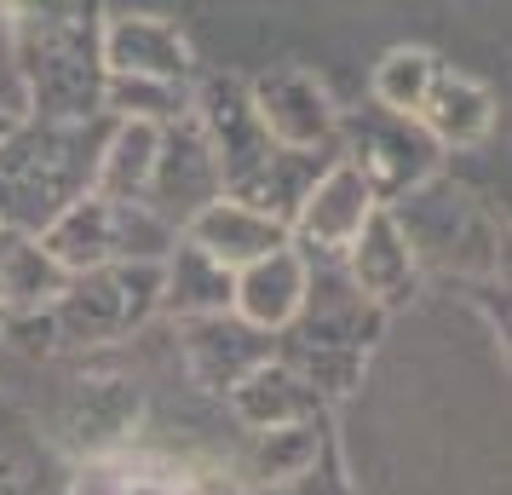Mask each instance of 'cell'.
<instances>
[{
	"instance_id": "cell-24",
	"label": "cell",
	"mask_w": 512,
	"mask_h": 495,
	"mask_svg": "<svg viewBox=\"0 0 512 495\" xmlns=\"http://www.w3.org/2000/svg\"><path fill=\"white\" fill-rule=\"evenodd\" d=\"M12 127H18V116H12V110H0V144H6V133H12Z\"/></svg>"
},
{
	"instance_id": "cell-9",
	"label": "cell",
	"mask_w": 512,
	"mask_h": 495,
	"mask_svg": "<svg viewBox=\"0 0 512 495\" xmlns=\"http://www.w3.org/2000/svg\"><path fill=\"white\" fill-rule=\"evenodd\" d=\"M98 58H104V75L173 81V87H190L196 81V52H190L185 29L173 24V18H162V12L104 18V29H98Z\"/></svg>"
},
{
	"instance_id": "cell-26",
	"label": "cell",
	"mask_w": 512,
	"mask_h": 495,
	"mask_svg": "<svg viewBox=\"0 0 512 495\" xmlns=\"http://www.w3.org/2000/svg\"><path fill=\"white\" fill-rule=\"evenodd\" d=\"M0 231H6V225H0Z\"/></svg>"
},
{
	"instance_id": "cell-18",
	"label": "cell",
	"mask_w": 512,
	"mask_h": 495,
	"mask_svg": "<svg viewBox=\"0 0 512 495\" xmlns=\"http://www.w3.org/2000/svg\"><path fill=\"white\" fill-rule=\"evenodd\" d=\"M156 150H162V127H156V121H116L110 116L104 144H98V167H93V196L144 202Z\"/></svg>"
},
{
	"instance_id": "cell-16",
	"label": "cell",
	"mask_w": 512,
	"mask_h": 495,
	"mask_svg": "<svg viewBox=\"0 0 512 495\" xmlns=\"http://www.w3.org/2000/svg\"><path fill=\"white\" fill-rule=\"evenodd\" d=\"M231 409L242 426H254V432H271V426H294V421H317L323 415V398L305 386L282 357H265V363H254L248 375L236 380L231 392Z\"/></svg>"
},
{
	"instance_id": "cell-23",
	"label": "cell",
	"mask_w": 512,
	"mask_h": 495,
	"mask_svg": "<svg viewBox=\"0 0 512 495\" xmlns=\"http://www.w3.org/2000/svg\"><path fill=\"white\" fill-rule=\"evenodd\" d=\"M104 116L116 121H167L190 116V87L173 81H133V75H104Z\"/></svg>"
},
{
	"instance_id": "cell-12",
	"label": "cell",
	"mask_w": 512,
	"mask_h": 495,
	"mask_svg": "<svg viewBox=\"0 0 512 495\" xmlns=\"http://www.w3.org/2000/svg\"><path fill=\"white\" fill-rule=\"evenodd\" d=\"M305 294H311V260L288 242L265 260L242 265L231 277V311L259 334H288L300 323L305 311Z\"/></svg>"
},
{
	"instance_id": "cell-22",
	"label": "cell",
	"mask_w": 512,
	"mask_h": 495,
	"mask_svg": "<svg viewBox=\"0 0 512 495\" xmlns=\"http://www.w3.org/2000/svg\"><path fill=\"white\" fill-rule=\"evenodd\" d=\"M432 75H438V58L426 47H392L380 64H374V81L369 93L380 110H392V116H415L426 87H432Z\"/></svg>"
},
{
	"instance_id": "cell-1",
	"label": "cell",
	"mask_w": 512,
	"mask_h": 495,
	"mask_svg": "<svg viewBox=\"0 0 512 495\" xmlns=\"http://www.w3.org/2000/svg\"><path fill=\"white\" fill-rule=\"evenodd\" d=\"M12 24L24 104L41 121H98L104 116V0H0Z\"/></svg>"
},
{
	"instance_id": "cell-7",
	"label": "cell",
	"mask_w": 512,
	"mask_h": 495,
	"mask_svg": "<svg viewBox=\"0 0 512 495\" xmlns=\"http://www.w3.org/2000/svg\"><path fill=\"white\" fill-rule=\"evenodd\" d=\"M248 104H254L265 139L282 144V150H300V156H317L328 144H340V104L311 70H294V64H277L248 81Z\"/></svg>"
},
{
	"instance_id": "cell-15",
	"label": "cell",
	"mask_w": 512,
	"mask_h": 495,
	"mask_svg": "<svg viewBox=\"0 0 512 495\" xmlns=\"http://www.w3.org/2000/svg\"><path fill=\"white\" fill-rule=\"evenodd\" d=\"M420 133L438 144V150H472V144H484L495 133V93H489L484 81H472V75H455L443 70L432 75V87L420 98Z\"/></svg>"
},
{
	"instance_id": "cell-19",
	"label": "cell",
	"mask_w": 512,
	"mask_h": 495,
	"mask_svg": "<svg viewBox=\"0 0 512 495\" xmlns=\"http://www.w3.org/2000/svg\"><path fill=\"white\" fill-rule=\"evenodd\" d=\"M139 409L144 403L127 380H81L70 409H64V432H70L87 455H110V449L139 426Z\"/></svg>"
},
{
	"instance_id": "cell-10",
	"label": "cell",
	"mask_w": 512,
	"mask_h": 495,
	"mask_svg": "<svg viewBox=\"0 0 512 495\" xmlns=\"http://www.w3.org/2000/svg\"><path fill=\"white\" fill-rule=\"evenodd\" d=\"M219 196V167H213V150L202 139V127L190 116L167 121L162 127V150H156V167H150V190H144V208L162 213L167 225H185L190 213Z\"/></svg>"
},
{
	"instance_id": "cell-21",
	"label": "cell",
	"mask_w": 512,
	"mask_h": 495,
	"mask_svg": "<svg viewBox=\"0 0 512 495\" xmlns=\"http://www.w3.org/2000/svg\"><path fill=\"white\" fill-rule=\"evenodd\" d=\"M254 461H248V478L259 490L265 484H288L323 461V415L317 421H294V426H271V432H254Z\"/></svg>"
},
{
	"instance_id": "cell-14",
	"label": "cell",
	"mask_w": 512,
	"mask_h": 495,
	"mask_svg": "<svg viewBox=\"0 0 512 495\" xmlns=\"http://www.w3.org/2000/svg\"><path fill=\"white\" fill-rule=\"evenodd\" d=\"M179 329H185V340H179V346H185L190 375L202 380L208 392H231L236 380L254 369V363L277 357V334L248 329L236 311H219V317H185Z\"/></svg>"
},
{
	"instance_id": "cell-2",
	"label": "cell",
	"mask_w": 512,
	"mask_h": 495,
	"mask_svg": "<svg viewBox=\"0 0 512 495\" xmlns=\"http://www.w3.org/2000/svg\"><path fill=\"white\" fill-rule=\"evenodd\" d=\"M98 144L87 139V121H18L0 144V225L35 236L58 208L87 196Z\"/></svg>"
},
{
	"instance_id": "cell-5",
	"label": "cell",
	"mask_w": 512,
	"mask_h": 495,
	"mask_svg": "<svg viewBox=\"0 0 512 495\" xmlns=\"http://www.w3.org/2000/svg\"><path fill=\"white\" fill-rule=\"evenodd\" d=\"M392 219L403 242H409V254L415 265H443V271H478L489 277L495 265H501V231L489 225V213L466 196V190L443 185L438 173L415 185L409 196H397L392 202Z\"/></svg>"
},
{
	"instance_id": "cell-17",
	"label": "cell",
	"mask_w": 512,
	"mask_h": 495,
	"mask_svg": "<svg viewBox=\"0 0 512 495\" xmlns=\"http://www.w3.org/2000/svg\"><path fill=\"white\" fill-rule=\"evenodd\" d=\"M70 271L41 248L29 231H0V311L6 317H41L64 294Z\"/></svg>"
},
{
	"instance_id": "cell-4",
	"label": "cell",
	"mask_w": 512,
	"mask_h": 495,
	"mask_svg": "<svg viewBox=\"0 0 512 495\" xmlns=\"http://www.w3.org/2000/svg\"><path fill=\"white\" fill-rule=\"evenodd\" d=\"M156 311H162V265H93V271H75L47 311L52 346H75V352L116 346Z\"/></svg>"
},
{
	"instance_id": "cell-6",
	"label": "cell",
	"mask_w": 512,
	"mask_h": 495,
	"mask_svg": "<svg viewBox=\"0 0 512 495\" xmlns=\"http://www.w3.org/2000/svg\"><path fill=\"white\" fill-rule=\"evenodd\" d=\"M340 144L346 162L369 179L374 202L392 208L397 196H409L415 185H426L438 173V144L420 133L415 116H392V110H363V116H340Z\"/></svg>"
},
{
	"instance_id": "cell-11",
	"label": "cell",
	"mask_w": 512,
	"mask_h": 495,
	"mask_svg": "<svg viewBox=\"0 0 512 495\" xmlns=\"http://www.w3.org/2000/svg\"><path fill=\"white\" fill-rule=\"evenodd\" d=\"M179 236H185L190 248H202L208 260H219L225 271H242V265L288 248V219H277V213H265V208H248L236 196H213V202H202L179 225Z\"/></svg>"
},
{
	"instance_id": "cell-8",
	"label": "cell",
	"mask_w": 512,
	"mask_h": 495,
	"mask_svg": "<svg viewBox=\"0 0 512 495\" xmlns=\"http://www.w3.org/2000/svg\"><path fill=\"white\" fill-rule=\"evenodd\" d=\"M374 208H380V202H374L369 179H363L346 156H334L328 167H317V179L305 185V196L294 202V213H288V242L300 248L305 260L317 254V260L340 265V254L351 248V236L363 231V219H369Z\"/></svg>"
},
{
	"instance_id": "cell-25",
	"label": "cell",
	"mask_w": 512,
	"mask_h": 495,
	"mask_svg": "<svg viewBox=\"0 0 512 495\" xmlns=\"http://www.w3.org/2000/svg\"><path fill=\"white\" fill-rule=\"evenodd\" d=\"M0 334H6V311H0Z\"/></svg>"
},
{
	"instance_id": "cell-13",
	"label": "cell",
	"mask_w": 512,
	"mask_h": 495,
	"mask_svg": "<svg viewBox=\"0 0 512 495\" xmlns=\"http://www.w3.org/2000/svg\"><path fill=\"white\" fill-rule=\"evenodd\" d=\"M340 271H346V283L380 311L403 306V300L415 294L420 265H415V254H409L403 231H397L392 208H374L369 219H363V231L351 236V248L340 254Z\"/></svg>"
},
{
	"instance_id": "cell-20",
	"label": "cell",
	"mask_w": 512,
	"mask_h": 495,
	"mask_svg": "<svg viewBox=\"0 0 512 495\" xmlns=\"http://www.w3.org/2000/svg\"><path fill=\"white\" fill-rule=\"evenodd\" d=\"M231 277L219 260H208L202 248H190L185 236L173 242V254L162 260V311H173L179 323L185 317H219L231 311Z\"/></svg>"
},
{
	"instance_id": "cell-3",
	"label": "cell",
	"mask_w": 512,
	"mask_h": 495,
	"mask_svg": "<svg viewBox=\"0 0 512 495\" xmlns=\"http://www.w3.org/2000/svg\"><path fill=\"white\" fill-rule=\"evenodd\" d=\"M41 248L64 271H93V265H162L179 242V225H167L162 213L144 202H110V196H75L70 208H58L41 225Z\"/></svg>"
}]
</instances>
